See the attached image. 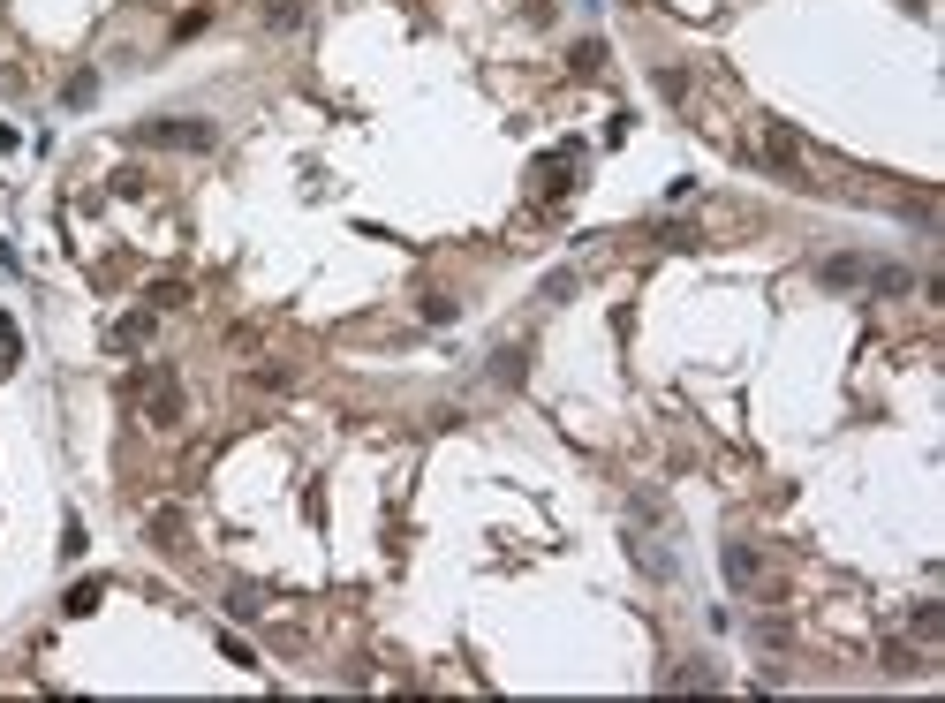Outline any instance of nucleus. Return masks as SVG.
I'll return each mask as SVG.
<instances>
[{
    "instance_id": "f03ea898",
    "label": "nucleus",
    "mask_w": 945,
    "mask_h": 703,
    "mask_svg": "<svg viewBox=\"0 0 945 703\" xmlns=\"http://www.w3.org/2000/svg\"><path fill=\"white\" fill-rule=\"evenodd\" d=\"M726 575H734V583H749V575H756V552L734 545V552H726Z\"/></svg>"
},
{
    "instance_id": "f257e3e1",
    "label": "nucleus",
    "mask_w": 945,
    "mask_h": 703,
    "mask_svg": "<svg viewBox=\"0 0 945 703\" xmlns=\"http://www.w3.org/2000/svg\"><path fill=\"white\" fill-rule=\"evenodd\" d=\"M144 144H212V129H197V121H144Z\"/></svg>"
}]
</instances>
